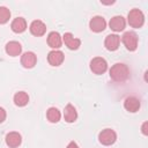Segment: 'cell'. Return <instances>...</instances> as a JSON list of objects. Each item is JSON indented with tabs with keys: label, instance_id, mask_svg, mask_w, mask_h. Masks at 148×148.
<instances>
[{
	"label": "cell",
	"instance_id": "cell-12",
	"mask_svg": "<svg viewBox=\"0 0 148 148\" xmlns=\"http://www.w3.org/2000/svg\"><path fill=\"white\" fill-rule=\"evenodd\" d=\"M29 29H30V32H31L34 36H37V37L43 36V35L46 32V25H45V23H44L43 21H40V20H35V21H32Z\"/></svg>",
	"mask_w": 148,
	"mask_h": 148
},
{
	"label": "cell",
	"instance_id": "cell-4",
	"mask_svg": "<svg viewBox=\"0 0 148 148\" xmlns=\"http://www.w3.org/2000/svg\"><path fill=\"white\" fill-rule=\"evenodd\" d=\"M90 69L94 74L101 75L106 72L108 69V62L102 57H95L90 60Z\"/></svg>",
	"mask_w": 148,
	"mask_h": 148
},
{
	"label": "cell",
	"instance_id": "cell-13",
	"mask_svg": "<svg viewBox=\"0 0 148 148\" xmlns=\"http://www.w3.org/2000/svg\"><path fill=\"white\" fill-rule=\"evenodd\" d=\"M119 43H120V37L116 34H111V35H108L105 37L104 46L109 51H116L119 47Z\"/></svg>",
	"mask_w": 148,
	"mask_h": 148
},
{
	"label": "cell",
	"instance_id": "cell-14",
	"mask_svg": "<svg viewBox=\"0 0 148 148\" xmlns=\"http://www.w3.org/2000/svg\"><path fill=\"white\" fill-rule=\"evenodd\" d=\"M5 50H6V53H7L8 56H10V57H17V56H20L21 52H22V46H21V44H20L18 42H16V40H10V42H8V43L6 44Z\"/></svg>",
	"mask_w": 148,
	"mask_h": 148
},
{
	"label": "cell",
	"instance_id": "cell-18",
	"mask_svg": "<svg viewBox=\"0 0 148 148\" xmlns=\"http://www.w3.org/2000/svg\"><path fill=\"white\" fill-rule=\"evenodd\" d=\"M64 118L67 123H74L77 118V112H76V109L72 105V104H67L65 106V110H64Z\"/></svg>",
	"mask_w": 148,
	"mask_h": 148
},
{
	"label": "cell",
	"instance_id": "cell-17",
	"mask_svg": "<svg viewBox=\"0 0 148 148\" xmlns=\"http://www.w3.org/2000/svg\"><path fill=\"white\" fill-rule=\"evenodd\" d=\"M10 28L14 32L21 34L27 29V21L23 17H16V18L13 20V22L10 24Z\"/></svg>",
	"mask_w": 148,
	"mask_h": 148
},
{
	"label": "cell",
	"instance_id": "cell-3",
	"mask_svg": "<svg viewBox=\"0 0 148 148\" xmlns=\"http://www.w3.org/2000/svg\"><path fill=\"white\" fill-rule=\"evenodd\" d=\"M121 42H123V44L125 45V47L128 51H135L136 47H138L139 38H138V35L135 32H133V31H126L121 36Z\"/></svg>",
	"mask_w": 148,
	"mask_h": 148
},
{
	"label": "cell",
	"instance_id": "cell-16",
	"mask_svg": "<svg viewBox=\"0 0 148 148\" xmlns=\"http://www.w3.org/2000/svg\"><path fill=\"white\" fill-rule=\"evenodd\" d=\"M47 44H49L50 47L57 50V49L61 47V45H62V38H61V36L57 31H52L47 36Z\"/></svg>",
	"mask_w": 148,
	"mask_h": 148
},
{
	"label": "cell",
	"instance_id": "cell-23",
	"mask_svg": "<svg viewBox=\"0 0 148 148\" xmlns=\"http://www.w3.org/2000/svg\"><path fill=\"white\" fill-rule=\"evenodd\" d=\"M141 132H142L143 135H148V123H147V121H145V123L142 124Z\"/></svg>",
	"mask_w": 148,
	"mask_h": 148
},
{
	"label": "cell",
	"instance_id": "cell-2",
	"mask_svg": "<svg viewBox=\"0 0 148 148\" xmlns=\"http://www.w3.org/2000/svg\"><path fill=\"white\" fill-rule=\"evenodd\" d=\"M127 22L132 28H136V29L141 28L145 23V15L140 9L134 8L132 10H130V13L127 15Z\"/></svg>",
	"mask_w": 148,
	"mask_h": 148
},
{
	"label": "cell",
	"instance_id": "cell-6",
	"mask_svg": "<svg viewBox=\"0 0 148 148\" xmlns=\"http://www.w3.org/2000/svg\"><path fill=\"white\" fill-rule=\"evenodd\" d=\"M89 28L94 32H102L106 28V21L102 16H94L89 22Z\"/></svg>",
	"mask_w": 148,
	"mask_h": 148
},
{
	"label": "cell",
	"instance_id": "cell-21",
	"mask_svg": "<svg viewBox=\"0 0 148 148\" xmlns=\"http://www.w3.org/2000/svg\"><path fill=\"white\" fill-rule=\"evenodd\" d=\"M10 18V10L7 7L0 6V24H5Z\"/></svg>",
	"mask_w": 148,
	"mask_h": 148
},
{
	"label": "cell",
	"instance_id": "cell-15",
	"mask_svg": "<svg viewBox=\"0 0 148 148\" xmlns=\"http://www.w3.org/2000/svg\"><path fill=\"white\" fill-rule=\"evenodd\" d=\"M140 106H141L140 101H139L136 97L131 96V97H127V98L124 101V108H125V109H126L128 112L134 113V112L139 111Z\"/></svg>",
	"mask_w": 148,
	"mask_h": 148
},
{
	"label": "cell",
	"instance_id": "cell-1",
	"mask_svg": "<svg viewBox=\"0 0 148 148\" xmlns=\"http://www.w3.org/2000/svg\"><path fill=\"white\" fill-rule=\"evenodd\" d=\"M110 77L116 82H124L130 76V69L125 64L117 62L110 68Z\"/></svg>",
	"mask_w": 148,
	"mask_h": 148
},
{
	"label": "cell",
	"instance_id": "cell-20",
	"mask_svg": "<svg viewBox=\"0 0 148 148\" xmlns=\"http://www.w3.org/2000/svg\"><path fill=\"white\" fill-rule=\"evenodd\" d=\"M46 118L50 123H58L61 118V113L57 108H50L46 111Z\"/></svg>",
	"mask_w": 148,
	"mask_h": 148
},
{
	"label": "cell",
	"instance_id": "cell-19",
	"mask_svg": "<svg viewBox=\"0 0 148 148\" xmlns=\"http://www.w3.org/2000/svg\"><path fill=\"white\" fill-rule=\"evenodd\" d=\"M29 102V96L24 91H18L14 95V103L17 106H25Z\"/></svg>",
	"mask_w": 148,
	"mask_h": 148
},
{
	"label": "cell",
	"instance_id": "cell-11",
	"mask_svg": "<svg viewBox=\"0 0 148 148\" xmlns=\"http://www.w3.org/2000/svg\"><path fill=\"white\" fill-rule=\"evenodd\" d=\"M6 145L9 148H17L22 142V136L17 132H9L5 138Z\"/></svg>",
	"mask_w": 148,
	"mask_h": 148
},
{
	"label": "cell",
	"instance_id": "cell-9",
	"mask_svg": "<svg viewBox=\"0 0 148 148\" xmlns=\"http://www.w3.org/2000/svg\"><path fill=\"white\" fill-rule=\"evenodd\" d=\"M62 40L65 43V45L69 49V50H77L81 46V39L75 38L71 32H66L62 36Z\"/></svg>",
	"mask_w": 148,
	"mask_h": 148
},
{
	"label": "cell",
	"instance_id": "cell-10",
	"mask_svg": "<svg viewBox=\"0 0 148 148\" xmlns=\"http://www.w3.org/2000/svg\"><path fill=\"white\" fill-rule=\"evenodd\" d=\"M37 62V56L34 52H24L21 56V64L24 68H32Z\"/></svg>",
	"mask_w": 148,
	"mask_h": 148
},
{
	"label": "cell",
	"instance_id": "cell-5",
	"mask_svg": "<svg viewBox=\"0 0 148 148\" xmlns=\"http://www.w3.org/2000/svg\"><path fill=\"white\" fill-rule=\"evenodd\" d=\"M98 140L102 145L104 146H110V145H113L117 140V134L111 128H105L99 134H98Z\"/></svg>",
	"mask_w": 148,
	"mask_h": 148
},
{
	"label": "cell",
	"instance_id": "cell-7",
	"mask_svg": "<svg viewBox=\"0 0 148 148\" xmlns=\"http://www.w3.org/2000/svg\"><path fill=\"white\" fill-rule=\"evenodd\" d=\"M64 59H65V56L59 50H52L47 54V61L51 66H60L64 62Z\"/></svg>",
	"mask_w": 148,
	"mask_h": 148
},
{
	"label": "cell",
	"instance_id": "cell-24",
	"mask_svg": "<svg viewBox=\"0 0 148 148\" xmlns=\"http://www.w3.org/2000/svg\"><path fill=\"white\" fill-rule=\"evenodd\" d=\"M66 148H79V146L76 145V142H74V141H71Z\"/></svg>",
	"mask_w": 148,
	"mask_h": 148
},
{
	"label": "cell",
	"instance_id": "cell-8",
	"mask_svg": "<svg viewBox=\"0 0 148 148\" xmlns=\"http://www.w3.org/2000/svg\"><path fill=\"white\" fill-rule=\"evenodd\" d=\"M109 25H110L111 30H113V31H116V32H120V31H123V30L125 29V27H126V21H125V18H124L123 16L116 15V16H113V17L110 20Z\"/></svg>",
	"mask_w": 148,
	"mask_h": 148
},
{
	"label": "cell",
	"instance_id": "cell-22",
	"mask_svg": "<svg viewBox=\"0 0 148 148\" xmlns=\"http://www.w3.org/2000/svg\"><path fill=\"white\" fill-rule=\"evenodd\" d=\"M6 117H7V113H6V111H5V109L0 106V124L5 121V119H6Z\"/></svg>",
	"mask_w": 148,
	"mask_h": 148
}]
</instances>
